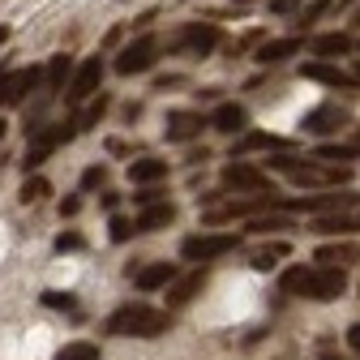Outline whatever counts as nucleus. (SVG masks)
Here are the masks:
<instances>
[{
    "label": "nucleus",
    "instance_id": "1",
    "mask_svg": "<svg viewBox=\"0 0 360 360\" xmlns=\"http://www.w3.org/2000/svg\"><path fill=\"white\" fill-rule=\"evenodd\" d=\"M283 292L288 296H304V300H339L347 292V275L343 266H292L283 275Z\"/></svg>",
    "mask_w": 360,
    "mask_h": 360
},
{
    "label": "nucleus",
    "instance_id": "2",
    "mask_svg": "<svg viewBox=\"0 0 360 360\" xmlns=\"http://www.w3.org/2000/svg\"><path fill=\"white\" fill-rule=\"evenodd\" d=\"M108 330L124 335V339H159V335L172 330V313L167 309H150L146 300H133V304H120L108 318Z\"/></svg>",
    "mask_w": 360,
    "mask_h": 360
},
{
    "label": "nucleus",
    "instance_id": "3",
    "mask_svg": "<svg viewBox=\"0 0 360 360\" xmlns=\"http://www.w3.org/2000/svg\"><path fill=\"white\" fill-rule=\"evenodd\" d=\"M236 245H240L236 232H202V236H189L185 245H180V257H189V262H210V257L232 253Z\"/></svg>",
    "mask_w": 360,
    "mask_h": 360
},
{
    "label": "nucleus",
    "instance_id": "4",
    "mask_svg": "<svg viewBox=\"0 0 360 360\" xmlns=\"http://www.w3.org/2000/svg\"><path fill=\"white\" fill-rule=\"evenodd\" d=\"M99 86H103V56H86V60L73 69L69 86H65V99H69V103H86Z\"/></svg>",
    "mask_w": 360,
    "mask_h": 360
},
{
    "label": "nucleus",
    "instance_id": "5",
    "mask_svg": "<svg viewBox=\"0 0 360 360\" xmlns=\"http://www.w3.org/2000/svg\"><path fill=\"white\" fill-rule=\"evenodd\" d=\"M155 60H159V39L155 34H142V39H133L129 48L116 56V73H146V69H155Z\"/></svg>",
    "mask_w": 360,
    "mask_h": 360
},
{
    "label": "nucleus",
    "instance_id": "6",
    "mask_svg": "<svg viewBox=\"0 0 360 360\" xmlns=\"http://www.w3.org/2000/svg\"><path fill=\"white\" fill-rule=\"evenodd\" d=\"M223 185H228V189H249V193H275L270 176H266L262 167L245 163V159H236V163L223 167Z\"/></svg>",
    "mask_w": 360,
    "mask_h": 360
},
{
    "label": "nucleus",
    "instance_id": "7",
    "mask_svg": "<svg viewBox=\"0 0 360 360\" xmlns=\"http://www.w3.org/2000/svg\"><path fill=\"white\" fill-rule=\"evenodd\" d=\"M279 206H292V210H309V214H335V210H356L360 206V193H313V198H296V202H279Z\"/></svg>",
    "mask_w": 360,
    "mask_h": 360
},
{
    "label": "nucleus",
    "instance_id": "8",
    "mask_svg": "<svg viewBox=\"0 0 360 360\" xmlns=\"http://www.w3.org/2000/svg\"><path fill=\"white\" fill-rule=\"evenodd\" d=\"M176 48H180V52H189V56H206V52H214V48H219V26H210V22H189L185 30L176 34Z\"/></svg>",
    "mask_w": 360,
    "mask_h": 360
},
{
    "label": "nucleus",
    "instance_id": "9",
    "mask_svg": "<svg viewBox=\"0 0 360 360\" xmlns=\"http://www.w3.org/2000/svg\"><path fill=\"white\" fill-rule=\"evenodd\" d=\"M39 69L30 65V69H18V73H5V82H0V108H18L26 95H30V90L39 86Z\"/></svg>",
    "mask_w": 360,
    "mask_h": 360
},
{
    "label": "nucleus",
    "instance_id": "10",
    "mask_svg": "<svg viewBox=\"0 0 360 360\" xmlns=\"http://www.w3.org/2000/svg\"><path fill=\"white\" fill-rule=\"evenodd\" d=\"M300 124H304V133H313V138H326V133H339L347 124V112L339 103H322V108H313Z\"/></svg>",
    "mask_w": 360,
    "mask_h": 360
},
{
    "label": "nucleus",
    "instance_id": "11",
    "mask_svg": "<svg viewBox=\"0 0 360 360\" xmlns=\"http://www.w3.org/2000/svg\"><path fill=\"white\" fill-rule=\"evenodd\" d=\"M300 77L309 82H322V86H335V90H356V73L339 69V65H326V60H309L300 69Z\"/></svg>",
    "mask_w": 360,
    "mask_h": 360
},
{
    "label": "nucleus",
    "instance_id": "12",
    "mask_svg": "<svg viewBox=\"0 0 360 360\" xmlns=\"http://www.w3.org/2000/svg\"><path fill=\"white\" fill-rule=\"evenodd\" d=\"M309 232H318V236H356V232H360V214H347V210L318 214Z\"/></svg>",
    "mask_w": 360,
    "mask_h": 360
},
{
    "label": "nucleus",
    "instance_id": "13",
    "mask_svg": "<svg viewBox=\"0 0 360 360\" xmlns=\"http://www.w3.org/2000/svg\"><path fill=\"white\" fill-rule=\"evenodd\" d=\"M202 124H210V120H202L198 112H172L167 116V142H193V138H202Z\"/></svg>",
    "mask_w": 360,
    "mask_h": 360
},
{
    "label": "nucleus",
    "instance_id": "14",
    "mask_svg": "<svg viewBox=\"0 0 360 360\" xmlns=\"http://www.w3.org/2000/svg\"><path fill=\"white\" fill-rule=\"evenodd\" d=\"M129 275H133V283H138V292H159V288H167L176 279V266L172 262H150L142 270H129Z\"/></svg>",
    "mask_w": 360,
    "mask_h": 360
},
{
    "label": "nucleus",
    "instance_id": "15",
    "mask_svg": "<svg viewBox=\"0 0 360 360\" xmlns=\"http://www.w3.org/2000/svg\"><path fill=\"white\" fill-rule=\"evenodd\" d=\"M206 275H210V270L202 266V270H193V275H185V279H172V288H167V304H172V309L189 304V300L206 288Z\"/></svg>",
    "mask_w": 360,
    "mask_h": 360
},
{
    "label": "nucleus",
    "instance_id": "16",
    "mask_svg": "<svg viewBox=\"0 0 360 360\" xmlns=\"http://www.w3.org/2000/svg\"><path fill=\"white\" fill-rule=\"evenodd\" d=\"M304 48V43H300V34H288V39H270V43H262V48H257V60L262 65H283L288 56H296Z\"/></svg>",
    "mask_w": 360,
    "mask_h": 360
},
{
    "label": "nucleus",
    "instance_id": "17",
    "mask_svg": "<svg viewBox=\"0 0 360 360\" xmlns=\"http://www.w3.org/2000/svg\"><path fill=\"white\" fill-rule=\"evenodd\" d=\"M313 262H326V266H356V262H360V245H352V240H330V245H322L318 253H313Z\"/></svg>",
    "mask_w": 360,
    "mask_h": 360
},
{
    "label": "nucleus",
    "instance_id": "18",
    "mask_svg": "<svg viewBox=\"0 0 360 360\" xmlns=\"http://www.w3.org/2000/svg\"><path fill=\"white\" fill-rule=\"evenodd\" d=\"M245 124H249V112L240 103H219L210 112V129H219V133H240Z\"/></svg>",
    "mask_w": 360,
    "mask_h": 360
},
{
    "label": "nucleus",
    "instance_id": "19",
    "mask_svg": "<svg viewBox=\"0 0 360 360\" xmlns=\"http://www.w3.org/2000/svg\"><path fill=\"white\" fill-rule=\"evenodd\" d=\"M172 219H176V206L163 198V202H155V206H142V214H138V232H163Z\"/></svg>",
    "mask_w": 360,
    "mask_h": 360
},
{
    "label": "nucleus",
    "instance_id": "20",
    "mask_svg": "<svg viewBox=\"0 0 360 360\" xmlns=\"http://www.w3.org/2000/svg\"><path fill=\"white\" fill-rule=\"evenodd\" d=\"M167 176V159H133L129 163V180L133 185H155Z\"/></svg>",
    "mask_w": 360,
    "mask_h": 360
},
{
    "label": "nucleus",
    "instance_id": "21",
    "mask_svg": "<svg viewBox=\"0 0 360 360\" xmlns=\"http://www.w3.org/2000/svg\"><path fill=\"white\" fill-rule=\"evenodd\" d=\"M283 138H270V133H245V138L232 146V159H245L249 150H279Z\"/></svg>",
    "mask_w": 360,
    "mask_h": 360
},
{
    "label": "nucleus",
    "instance_id": "22",
    "mask_svg": "<svg viewBox=\"0 0 360 360\" xmlns=\"http://www.w3.org/2000/svg\"><path fill=\"white\" fill-rule=\"evenodd\" d=\"M352 52V39L347 34H322V39H313V56H347Z\"/></svg>",
    "mask_w": 360,
    "mask_h": 360
},
{
    "label": "nucleus",
    "instance_id": "23",
    "mask_svg": "<svg viewBox=\"0 0 360 360\" xmlns=\"http://www.w3.org/2000/svg\"><path fill=\"white\" fill-rule=\"evenodd\" d=\"M69 77H73V56H52V65H48V90H52V95L65 90Z\"/></svg>",
    "mask_w": 360,
    "mask_h": 360
},
{
    "label": "nucleus",
    "instance_id": "24",
    "mask_svg": "<svg viewBox=\"0 0 360 360\" xmlns=\"http://www.w3.org/2000/svg\"><path fill=\"white\" fill-rule=\"evenodd\" d=\"M56 360H99V343H90V339H73L56 352Z\"/></svg>",
    "mask_w": 360,
    "mask_h": 360
},
{
    "label": "nucleus",
    "instance_id": "25",
    "mask_svg": "<svg viewBox=\"0 0 360 360\" xmlns=\"http://www.w3.org/2000/svg\"><path fill=\"white\" fill-rule=\"evenodd\" d=\"M288 253H292V249H288V240L266 245V249H257V253H253V266H257V270H270V266H275L279 257H288Z\"/></svg>",
    "mask_w": 360,
    "mask_h": 360
},
{
    "label": "nucleus",
    "instance_id": "26",
    "mask_svg": "<svg viewBox=\"0 0 360 360\" xmlns=\"http://www.w3.org/2000/svg\"><path fill=\"white\" fill-rule=\"evenodd\" d=\"M48 193H52V189H48V180H43V176H26V185H22V193H18V198L30 206V202H43Z\"/></svg>",
    "mask_w": 360,
    "mask_h": 360
},
{
    "label": "nucleus",
    "instance_id": "27",
    "mask_svg": "<svg viewBox=\"0 0 360 360\" xmlns=\"http://www.w3.org/2000/svg\"><path fill=\"white\" fill-rule=\"evenodd\" d=\"M360 150L356 146H318V155L313 159H322V163H352Z\"/></svg>",
    "mask_w": 360,
    "mask_h": 360
},
{
    "label": "nucleus",
    "instance_id": "28",
    "mask_svg": "<svg viewBox=\"0 0 360 360\" xmlns=\"http://www.w3.org/2000/svg\"><path fill=\"white\" fill-rule=\"evenodd\" d=\"M103 185H108V167H103V163H95V167L82 172V189H86V193H90V189H103Z\"/></svg>",
    "mask_w": 360,
    "mask_h": 360
},
{
    "label": "nucleus",
    "instance_id": "29",
    "mask_svg": "<svg viewBox=\"0 0 360 360\" xmlns=\"http://www.w3.org/2000/svg\"><path fill=\"white\" fill-rule=\"evenodd\" d=\"M103 112H108V95H99L95 103H90V108L77 116V129H90V124H99V116H103Z\"/></svg>",
    "mask_w": 360,
    "mask_h": 360
},
{
    "label": "nucleus",
    "instance_id": "30",
    "mask_svg": "<svg viewBox=\"0 0 360 360\" xmlns=\"http://www.w3.org/2000/svg\"><path fill=\"white\" fill-rule=\"evenodd\" d=\"M133 232H138V219H120V214L112 219V240H116V245H124Z\"/></svg>",
    "mask_w": 360,
    "mask_h": 360
},
{
    "label": "nucleus",
    "instance_id": "31",
    "mask_svg": "<svg viewBox=\"0 0 360 360\" xmlns=\"http://www.w3.org/2000/svg\"><path fill=\"white\" fill-rule=\"evenodd\" d=\"M43 304H48V309H65V313L77 309V300H73L69 292H43Z\"/></svg>",
    "mask_w": 360,
    "mask_h": 360
},
{
    "label": "nucleus",
    "instance_id": "32",
    "mask_svg": "<svg viewBox=\"0 0 360 360\" xmlns=\"http://www.w3.org/2000/svg\"><path fill=\"white\" fill-rule=\"evenodd\" d=\"M283 228H292V223H288L283 214H270V219H253L249 232H283Z\"/></svg>",
    "mask_w": 360,
    "mask_h": 360
},
{
    "label": "nucleus",
    "instance_id": "33",
    "mask_svg": "<svg viewBox=\"0 0 360 360\" xmlns=\"http://www.w3.org/2000/svg\"><path fill=\"white\" fill-rule=\"evenodd\" d=\"M330 5H335V0H313V5H309V9L300 13V22H296V26H309V22H318V18H322V13H326Z\"/></svg>",
    "mask_w": 360,
    "mask_h": 360
},
{
    "label": "nucleus",
    "instance_id": "34",
    "mask_svg": "<svg viewBox=\"0 0 360 360\" xmlns=\"http://www.w3.org/2000/svg\"><path fill=\"white\" fill-rule=\"evenodd\" d=\"M155 202H163V193H159V189H150V185H146L142 193H133V206H155Z\"/></svg>",
    "mask_w": 360,
    "mask_h": 360
},
{
    "label": "nucleus",
    "instance_id": "35",
    "mask_svg": "<svg viewBox=\"0 0 360 360\" xmlns=\"http://www.w3.org/2000/svg\"><path fill=\"white\" fill-rule=\"evenodd\" d=\"M296 9H300V0H270V13H279V18H288Z\"/></svg>",
    "mask_w": 360,
    "mask_h": 360
},
{
    "label": "nucleus",
    "instance_id": "36",
    "mask_svg": "<svg viewBox=\"0 0 360 360\" xmlns=\"http://www.w3.org/2000/svg\"><path fill=\"white\" fill-rule=\"evenodd\" d=\"M56 249H60V253H65V249H82V236H77V232H60V236H56Z\"/></svg>",
    "mask_w": 360,
    "mask_h": 360
},
{
    "label": "nucleus",
    "instance_id": "37",
    "mask_svg": "<svg viewBox=\"0 0 360 360\" xmlns=\"http://www.w3.org/2000/svg\"><path fill=\"white\" fill-rule=\"evenodd\" d=\"M77 210H82V198H65L60 202V214H77Z\"/></svg>",
    "mask_w": 360,
    "mask_h": 360
},
{
    "label": "nucleus",
    "instance_id": "38",
    "mask_svg": "<svg viewBox=\"0 0 360 360\" xmlns=\"http://www.w3.org/2000/svg\"><path fill=\"white\" fill-rule=\"evenodd\" d=\"M347 347H352V352H360V322H356V326H347Z\"/></svg>",
    "mask_w": 360,
    "mask_h": 360
},
{
    "label": "nucleus",
    "instance_id": "39",
    "mask_svg": "<svg viewBox=\"0 0 360 360\" xmlns=\"http://www.w3.org/2000/svg\"><path fill=\"white\" fill-rule=\"evenodd\" d=\"M0 43H9V26H0Z\"/></svg>",
    "mask_w": 360,
    "mask_h": 360
},
{
    "label": "nucleus",
    "instance_id": "40",
    "mask_svg": "<svg viewBox=\"0 0 360 360\" xmlns=\"http://www.w3.org/2000/svg\"><path fill=\"white\" fill-rule=\"evenodd\" d=\"M5 133H9V124H5V120H0V138H5Z\"/></svg>",
    "mask_w": 360,
    "mask_h": 360
},
{
    "label": "nucleus",
    "instance_id": "41",
    "mask_svg": "<svg viewBox=\"0 0 360 360\" xmlns=\"http://www.w3.org/2000/svg\"><path fill=\"white\" fill-rule=\"evenodd\" d=\"M352 73H356V77H360V60H356V69H352Z\"/></svg>",
    "mask_w": 360,
    "mask_h": 360
},
{
    "label": "nucleus",
    "instance_id": "42",
    "mask_svg": "<svg viewBox=\"0 0 360 360\" xmlns=\"http://www.w3.org/2000/svg\"><path fill=\"white\" fill-rule=\"evenodd\" d=\"M236 5H253V0H236Z\"/></svg>",
    "mask_w": 360,
    "mask_h": 360
},
{
    "label": "nucleus",
    "instance_id": "43",
    "mask_svg": "<svg viewBox=\"0 0 360 360\" xmlns=\"http://www.w3.org/2000/svg\"><path fill=\"white\" fill-rule=\"evenodd\" d=\"M0 82H5V65H0Z\"/></svg>",
    "mask_w": 360,
    "mask_h": 360
},
{
    "label": "nucleus",
    "instance_id": "44",
    "mask_svg": "<svg viewBox=\"0 0 360 360\" xmlns=\"http://www.w3.org/2000/svg\"><path fill=\"white\" fill-rule=\"evenodd\" d=\"M356 26H360V9H356Z\"/></svg>",
    "mask_w": 360,
    "mask_h": 360
}]
</instances>
